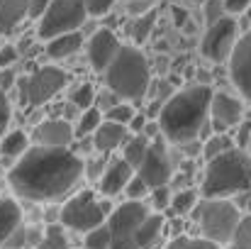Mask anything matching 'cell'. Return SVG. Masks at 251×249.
I'll return each mask as SVG.
<instances>
[{
	"mask_svg": "<svg viewBox=\"0 0 251 249\" xmlns=\"http://www.w3.org/2000/svg\"><path fill=\"white\" fill-rule=\"evenodd\" d=\"M227 249H251V215H244L242 225L237 227L234 240L227 245Z\"/></svg>",
	"mask_w": 251,
	"mask_h": 249,
	"instance_id": "1f68e13d",
	"label": "cell"
},
{
	"mask_svg": "<svg viewBox=\"0 0 251 249\" xmlns=\"http://www.w3.org/2000/svg\"><path fill=\"white\" fill-rule=\"evenodd\" d=\"M161 232H164V218L159 213H149V218L142 222V227L137 232V245H139V249L154 247L159 242Z\"/></svg>",
	"mask_w": 251,
	"mask_h": 249,
	"instance_id": "603a6c76",
	"label": "cell"
},
{
	"mask_svg": "<svg viewBox=\"0 0 251 249\" xmlns=\"http://www.w3.org/2000/svg\"><path fill=\"white\" fill-rule=\"evenodd\" d=\"M88 10L83 0H51L49 10L37 25V34L42 39H56L61 34L78 32V27L85 22Z\"/></svg>",
	"mask_w": 251,
	"mask_h": 249,
	"instance_id": "52a82bcc",
	"label": "cell"
},
{
	"mask_svg": "<svg viewBox=\"0 0 251 249\" xmlns=\"http://www.w3.org/2000/svg\"><path fill=\"white\" fill-rule=\"evenodd\" d=\"M120 49H122V44H120L117 34L112 29H105L102 27L88 42V61H90V66L98 74H102V71H107L112 66V61L117 59Z\"/></svg>",
	"mask_w": 251,
	"mask_h": 249,
	"instance_id": "4fadbf2b",
	"label": "cell"
},
{
	"mask_svg": "<svg viewBox=\"0 0 251 249\" xmlns=\"http://www.w3.org/2000/svg\"><path fill=\"white\" fill-rule=\"evenodd\" d=\"M29 152V139L22 130H15V132H7L0 142V154H2V162H7L10 166H15L25 154Z\"/></svg>",
	"mask_w": 251,
	"mask_h": 249,
	"instance_id": "ffe728a7",
	"label": "cell"
},
{
	"mask_svg": "<svg viewBox=\"0 0 251 249\" xmlns=\"http://www.w3.org/2000/svg\"><path fill=\"white\" fill-rule=\"evenodd\" d=\"M251 142V122H242L239 125V135H237V147L244 149Z\"/></svg>",
	"mask_w": 251,
	"mask_h": 249,
	"instance_id": "f6af8a7d",
	"label": "cell"
},
{
	"mask_svg": "<svg viewBox=\"0 0 251 249\" xmlns=\"http://www.w3.org/2000/svg\"><path fill=\"white\" fill-rule=\"evenodd\" d=\"M85 173V162L71 149L32 147L15 166H10L7 181L12 191L32 203L61 200L76 188Z\"/></svg>",
	"mask_w": 251,
	"mask_h": 249,
	"instance_id": "6da1fadb",
	"label": "cell"
},
{
	"mask_svg": "<svg viewBox=\"0 0 251 249\" xmlns=\"http://www.w3.org/2000/svg\"><path fill=\"white\" fill-rule=\"evenodd\" d=\"M17 83V76H15V71L12 69H0V90H10L12 85Z\"/></svg>",
	"mask_w": 251,
	"mask_h": 249,
	"instance_id": "ee69618b",
	"label": "cell"
},
{
	"mask_svg": "<svg viewBox=\"0 0 251 249\" xmlns=\"http://www.w3.org/2000/svg\"><path fill=\"white\" fill-rule=\"evenodd\" d=\"M251 191V157L234 147L217 159L207 162L202 173V195L205 198H232Z\"/></svg>",
	"mask_w": 251,
	"mask_h": 249,
	"instance_id": "3957f363",
	"label": "cell"
},
{
	"mask_svg": "<svg viewBox=\"0 0 251 249\" xmlns=\"http://www.w3.org/2000/svg\"><path fill=\"white\" fill-rule=\"evenodd\" d=\"M69 83L66 71L56 66H42L20 81V95L27 105H44L49 103L64 85Z\"/></svg>",
	"mask_w": 251,
	"mask_h": 249,
	"instance_id": "9c48e42d",
	"label": "cell"
},
{
	"mask_svg": "<svg viewBox=\"0 0 251 249\" xmlns=\"http://www.w3.org/2000/svg\"><path fill=\"white\" fill-rule=\"evenodd\" d=\"M83 2H85V10H88V15H93V17H100V15L110 12V10H112V5H115L117 0H83Z\"/></svg>",
	"mask_w": 251,
	"mask_h": 249,
	"instance_id": "d590c367",
	"label": "cell"
},
{
	"mask_svg": "<svg viewBox=\"0 0 251 249\" xmlns=\"http://www.w3.org/2000/svg\"><path fill=\"white\" fill-rule=\"evenodd\" d=\"M105 83H107V90H112L122 100L139 103L149 93V85H151V69L142 49L132 44H122L117 59L105 71Z\"/></svg>",
	"mask_w": 251,
	"mask_h": 249,
	"instance_id": "277c9868",
	"label": "cell"
},
{
	"mask_svg": "<svg viewBox=\"0 0 251 249\" xmlns=\"http://www.w3.org/2000/svg\"><path fill=\"white\" fill-rule=\"evenodd\" d=\"M154 27H156V10H151V12L142 15V17H134V22L129 27V34H132L134 44H144L151 37Z\"/></svg>",
	"mask_w": 251,
	"mask_h": 249,
	"instance_id": "cb8c5ba5",
	"label": "cell"
},
{
	"mask_svg": "<svg viewBox=\"0 0 251 249\" xmlns=\"http://www.w3.org/2000/svg\"><path fill=\"white\" fill-rule=\"evenodd\" d=\"M134 176H137L134 168L127 164L122 157H120V159H112V162L107 164V168H105L102 178L98 181V183H100V193H102V195H117V193L127 191V186L132 183Z\"/></svg>",
	"mask_w": 251,
	"mask_h": 249,
	"instance_id": "2e32d148",
	"label": "cell"
},
{
	"mask_svg": "<svg viewBox=\"0 0 251 249\" xmlns=\"http://www.w3.org/2000/svg\"><path fill=\"white\" fill-rule=\"evenodd\" d=\"M37 249H71L66 232H64V225H49L44 230V240L39 242Z\"/></svg>",
	"mask_w": 251,
	"mask_h": 249,
	"instance_id": "4316f807",
	"label": "cell"
},
{
	"mask_svg": "<svg viewBox=\"0 0 251 249\" xmlns=\"http://www.w3.org/2000/svg\"><path fill=\"white\" fill-rule=\"evenodd\" d=\"M237 20L234 17H222L220 22L210 25L205 37H202V44H200V52L205 59L215 61V64H222V61H229L232 54H234V47H237Z\"/></svg>",
	"mask_w": 251,
	"mask_h": 249,
	"instance_id": "30bf717a",
	"label": "cell"
},
{
	"mask_svg": "<svg viewBox=\"0 0 251 249\" xmlns=\"http://www.w3.org/2000/svg\"><path fill=\"white\" fill-rule=\"evenodd\" d=\"M176 20L183 22V20H185V12H183V10H176Z\"/></svg>",
	"mask_w": 251,
	"mask_h": 249,
	"instance_id": "bcb514c9",
	"label": "cell"
},
{
	"mask_svg": "<svg viewBox=\"0 0 251 249\" xmlns=\"http://www.w3.org/2000/svg\"><path fill=\"white\" fill-rule=\"evenodd\" d=\"M69 98H71V105H74V108H78L81 112H85V110H90L93 103H95V90H93L90 83H81V85H76V88L71 90Z\"/></svg>",
	"mask_w": 251,
	"mask_h": 249,
	"instance_id": "f1b7e54d",
	"label": "cell"
},
{
	"mask_svg": "<svg viewBox=\"0 0 251 249\" xmlns=\"http://www.w3.org/2000/svg\"><path fill=\"white\" fill-rule=\"evenodd\" d=\"M34 142L37 147H47V149H69L74 137H76V130L69 120H44L34 127Z\"/></svg>",
	"mask_w": 251,
	"mask_h": 249,
	"instance_id": "9a60e30c",
	"label": "cell"
},
{
	"mask_svg": "<svg viewBox=\"0 0 251 249\" xmlns=\"http://www.w3.org/2000/svg\"><path fill=\"white\" fill-rule=\"evenodd\" d=\"M85 249H112V235H110V227L102 225L93 232L85 235Z\"/></svg>",
	"mask_w": 251,
	"mask_h": 249,
	"instance_id": "4dcf8cb0",
	"label": "cell"
},
{
	"mask_svg": "<svg viewBox=\"0 0 251 249\" xmlns=\"http://www.w3.org/2000/svg\"><path fill=\"white\" fill-rule=\"evenodd\" d=\"M147 191H151V188H149V186H147L139 176H134V178H132V183L127 186V191H125V193L129 195V200H142V195H144Z\"/></svg>",
	"mask_w": 251,
	"mask_h": 249,
	"instance_id": "f35d334b",
	"label": "cell"
},
{
	"mask_svg": "<svg viewBox=\"0 0 251 249\" xmlns=\"http://www.w3.org/2000/svg\"><path fill=\"white\" fill-rule=\"evenodd\" d=\"M29 17V0H0V34H12Z\"/></svg>",
	"mask_w": 251,
	"mask_h": 249,
	"instance_id": "ac0fdd59",
	"label": "cell"
},
{
	"mask_svg": "<svg viewBox=\"0 0 251 249\" xmlns=\"http://www.w3.org/2000/svg\"><path fill=\"white\" fill-rule=\"evenodd\" d=\"M0 249H15V247H0Z\"/></svg>",
	"mask_w": 251,
	"mask_h": 249,
	"instance_id": "7dc6e473",
	"label": "cell"
},
{
	"mask_svg": "<svg viewBox=\"0 0 251 249\" xmlns=\"http://www.w3.org/2000/svg\"><path fill=\"white\" fill-rule=\"evenodd\" d=\"M110 215H112V208L107 200L98 198L93 191H83L64 203V208L59 210V225H64L74 232L88 235V232L107 225L105 220H110Z\"/></svg>",
	"mask_w": 251,
	"mask_h": 249,
	"instance_id": "8992f818",
	"label": "cell"
},
{
	"mask_svg": "<svg viewBox=\"0 0 251 249\" xmlns=\"http://www.w3.org/2000/svg\"><path fill=\"white\" fill-rule=\"evenodd\" d=\"M81 47H83V37H81L78 32L61 34V37H56V39H49V42H47V56H49V59H54V61H61V59L74 56Z\"/></svg>",
	"mask_w": 251,
	"mask_h": 249,
	"instance_id": "44dd1931",
	"label": "cell"
},
{
	"mask_svg": "<svg viewBox=\"0 0 251 249\" xmlns=\"http://www.w3.org/2000/svg\"><path fill=\"white\" fill-rule=\"evenodd\" d=\"M198 193L193 191V188H180V191H176L173 193V200H171V210L173 213H193L195 208H198Z\"/></svg>",
	"mask_w": 251,
	"mask_h": 249,
	"instance_id": "484cf974",
	"label": "cell"
},
{
	"mask_svg": "<svg viewBox=\"0 0 251 249\" xmlns=\"http://www.w3.org/2000/svg\"><path fill=\"white\" fill-rule=\"evenodd\" d=\"M251 7V0H225V10L227 15H242Z\"/></svg>",
	"mask_w": 251,
	"mask_h": 249,
	"instance_id": "b9f144b4",
	"label": "cell"
},
{
	"mask_svg": "<svg viewBox=\"0 0 251 249\" xmlns=\"http://www.w3.org/2000/svg\"><path fill=\"white\" fill-rule=\"evenodd\" d=\"M20 59V52L12 44H5L0 49V69H12V64Z\"/></svg>",
	"mask_w": 251,
	"mask_h": 249,
	"instance_id": "ab89813d",
	"label": "cell"
},
{
	"mask_svg": "<svg viewBox=\"0 0 251 249\" xmlns=\"http://www.w3.org/2000/svg\"><path fill=\"white\" fill-rule=\"evenodd\" d=\"M229 79L234 88L247 100H251V29L239 37L234 47V54L229 59Z\"/></svg>",
	"mask_w": 251,
	"mask_h": 249,
	"instance_id": "5bb4252c",
	"label": "cell"
},
{
	"mask_svg": "<svg viewBox=\"0 0 251 249\" xmlns=\"http://www.w3.org/2000/svg\"><path fill=\"white\" fill-rule=\"evenodd\" d=\"M137 176H139L151 191H154V188H164V186L171 183V178H173V162H171L166 142H164L161 137L151 142L149 154H147L144 164L139 166Z\"/></svg>",
	"mask_w": 251,
	"mask_h": 249,
	"instance_id": "8fae6325",
	"label": "cell"
},
{
	"mask_svg": "<svg viewBox=\"0 0 251 249\" xmlns=\"http://www.w3.org/2000/svg\"><path fill=\"white\" fill-rule=\"evenodd\" d=\"M225 0H207L205 2V20H207V27L210 25H215V22H220L222 17H225Z\"/></svg>",
	"mask_w": 251,
	"mask_h": 249,
	"instance_id": "d6a6232c",
	"label": "cell"
},
{
	"mask_svg": "<svg viewBox=\"0 0 251 249\" xmlns=\"http://www.w3.org/2000/svg\"><path fill=\"white\" fill-rule=\"evenodd\" d=\"M149 147H151V139L144 137V135H132L125 147H122V159L132 166L134 171H139V166L144 164L147 154H149Z\"/></svg>",
	"mask_w": 251,
	"mask_h": 249,
	"instance_id": "7402d4cb",
	"label": "cell"
},
{
	"mask_svg": "<svg viewBox=\"0 0 251 249\" xmlns=\"http://www.w3.org/2000/svg\"><path fill=\"white\" fill-rule=\"evenodd\" d=\"M210 122L217 135L242 125L244 122V103L239 98H234L232 93L217 90L212 95V105H210Z\"/></svg>",
	"mask_w": 251,
	"mask_h": 249,
	"instance_id": "7c38bea8",
	"label": "cell"
},
{
	"mask_svg": "<svg viewBox=\"0 0 251 249\" xmlns=\"http://www.w3.org/2000/svg\"><path fill=\"white\" fill-rule=\"evenodd\" d=\"M107 159L105 157H98V159H93V162H88L85 164V176L90 178V181H100L102 178V173H105V168H107Z\"/></svg>",
	"mask_w": 251,
	"mask_h": 249,
	"instance_id": "e575fe53",
	"label": "cell"
},
{
	"mask_svg": "<svg viewBox=\"0 0 251 249\" xmlns=\"http://www.w3.org/2000/svg\"><path fill=\"white\" fill-rule=\"evenodd\" d=\"M10 117H12V108H10L7 93L0 90V135H5V130L10 125Z\"/></svg>",
	"mask_w": 251,
	"mask_h": 249,
	"instance_id": "8d00e7d4",
	"label": "cell"
},
{
	"mask_svg": "<svg viewBox=\"0 0 251 249\" xmlns=\"http://www.w3.org/2000/svg\"><path fill=\"white\" fill-rule=\"evenodd\" d=\"M193 218L202 232L200 240L215 247H222V245L227 247L234 240L237 227L244 220L242 210L227 198H202L198 208L193 210Z\"/></svg>",
	"mask_w": 251,
	"mask_h": 249,
	"instance_id": "5b68a950",
	"label": "cell"
},
{
	"mask_svg": "<svg viewBox=\"0 0 251 249\" xmlns=\"http://www.w3.org/2000/svg\"><path fill=\"white\" fill-rule=\"evenodd\" d=\"M212 95L215 93L210 90V85L195 83V85H188L168 98L161 108V115H159L161 135L166 137V142L178 144V147H188L190 142L198 139L205 122L210 120Z\"/></svg>",
	"mask_w": 251,
	"mask_h": 249,
	"instance_id": "7a4b0ae2",
	"label": "cell"
},
{
	"mask_svg": "<svg viewBox=\"0 0 251 249\" xmlns=\"http://www.w3.org/2000/svg\"><path fill=\"white\" fill-rule=\"evenodd\" d=\"M134 115H137V110H134L127 100H122V103H117L112 110L105 112V120H107V122H117V125L129 127V122L134 120Z\"/></svg>",
	"mask_w": 251,
	"mask_h": 249,
	"instance_id": "f546056e",
	"label": "cell"
},
{
	"mask_svg": "<svg viewBox=\"0 0 251 249\" xmlns=\"http://www.w3.org/2000/svg\"><path fill=\"white\" fill-rule=\"evenodd\" d=\"M20 227H22L20 205L12 198H0V247H5Z\"/></svg>",
	"mask_w": 251,
	"mask_h": 249,
	"instance_id": "d6986e66",
	"label": "cell"
},
{
	"mask_svg": "<svg viewBox=\"0 0 251 249\" xmlns=\"http://www.w3.org/2000/svg\"><path fill=\"white\" fill-rule=\"evenodd\" d=\"M49 2L51 0H29V17L32 20H42L44 12L49 10Z\"/></svg>",
	"mask_w": 251,
	"mask_h": 249,
	"instance_id": "7bdbcfd3",
	"label": "cell"
},
{
	"mask_svg": "<svg viewBox=\"0 0 251 249\" xmlns=\"http://www.w3.org/2000/svg\"><path fill=\"white\" fill-rule=\"evenodd\" d=\"M102 117H105V115H100V110H95V108L81 112L78 125H76V135H78V137H93V135L98 132V127L105 122Z\"/></svg>",
	"mask_w": 251,
	"mask_h": 249,
	"instance_id": "d4e9b609",
	"label": "cell"
},
{
	"mask_svg": "<svg viewBox=\"0 0 251 249\" xmlns=\"http://www.w3.org/2000/svg\"><path fill=\"white\" fill-rule=\"evenodd\" d=\"M129 137H132L129 127L105 120V122L98 127V132L93 135V147H95V152L107 154V152H115V149L125 147V142H127Z\"/></svg>",
	"mask_w": 251,
	"mask_h": 249,
	"instance_id": "e0dca14e",
	"label": "cell"
},
{
	"mask_svg": "<svg viewBox=\"0 0 251 249\" xmlns=\"http://www.w3.org/2000/svg\"><path fill=\"white\" fill-rule=\"evenodd\" d=\"M229 149H234V144H232L229 137H225V135H212V137L205 142L202 154H205L207 162H212V159H217L220 154H225V152H229Z\"/></svg>",
	"mask_w": 251,
	"mask_h": 249,
	"instance_id": "83f0119b",
	"label": "cell"
},
{
	"mask_svg": "<svg viewBox=\"0 0 251 249\" xmlns=\"http://www.w3.org/2000/svg\"><path fill=\"white\" fill-rule=\"evenodd\" d=\"M151 5H154V0H129V12L134 17H142V15H147V12L154 10Z\"/></svg>",
	"mask_w": 251,
	"mask_h": 249,
	"instance_id": "60d3db41",
	"label": "cell"
},
{
	"mask_svg": "<svg viewBox=\"0 0 251 249\" xmlns=\"http://www.w3.org/2000/svg\"><path fill=\"white\" fill-rule=\"evenodd\" d=\"M168 249H220L215 247V245H210V242H205V240H190V237H183V240H178V242H173Z\"/></svg>",
	"mask_w": 251,
	"mask_h": 249,
	"instance_id": "74e56055",
	"label": "cell"
},
{
	"mask_svg": "<svg viewBox=\"0 0 251 249\" xmlns=\"http://www.w3.org/2000/svg\"><path fill=\"white\" fill-rule=\"evenodd\" d=\"M147 218H149V205L142 200H127L117 205L107 220L112 235V249H139L137 232Z\"/></svg>",
	"mask_w": 251,
	"mask_h": 249,
	"instance_id": "ba28073f",
	"label": "cell"
},
{
	"mask_svg": "<svg viewBox=\"0 0 251 249\" xmlns=\"http://www.w3.org/2000/svg\"><path fill=\"white\" fill-rule=\"evenodd\" d=\"M171 200H173V193H171L168 186H164V188H154V191H151V205H154L156 210H166V208H171Z\"/></svg>",
	"mask_w": 251,
	"mask_h": 249,
	"instance_id": "836d02e7",
	"label": "cell"
}]
</instances>
